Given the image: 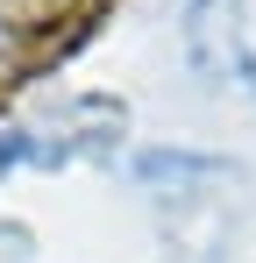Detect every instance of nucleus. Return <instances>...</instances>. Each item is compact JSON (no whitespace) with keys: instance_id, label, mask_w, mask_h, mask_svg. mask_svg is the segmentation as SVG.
Returning <instances> with one entry per match:
<instances>
[{"instance_id":"nucleus-3","label":"nucleus","mask_w":256,"mask_h":263,"mask_svg":"<svg viewBox=\"0 0 256 263\" xmlns=\"http://www.w3.org/2000/svg\"><path fill=\"white\" fill-rule=\"evenodd\" d=\"M135 171L150 178V185H199V178H213V164L207 157H185V149H142Z\"/></svg>"},{"instance_id":"nucleus-1","label":"nucleus","mask_w":256,"mask_h":263,"mask_svg":"<svg viewBox=\"0 0 256 263\" xmlns=\"http://www.w3.org/2000/svg\"><path fill=\"white\" fill-rule=\"evenodd\" d=\"M185 50H192V71L213 86H249L256 92V57L235 36V0H192L185 7Z\"/></svg>"},{"instance_id":"nucleus-2","label":"nucleus","mask_w":256,"mask_h":263,"mask_svg":"<svg viewBox=\"0 0 256 263\" xmlns=\"http://www.w3.org/2000/svg\"><path fill=\"white\" fill-rule=\"evenodd\" d=\"M121 121H128V107L107 100V92L64 100V107H57V149H93V157H107V149L121 142Z\"/></svg>"},{"instance_id":"nucleus-4","label":"nucleus","mask_w":256,"mask_h":263,"mask_svg":"<svg viewBox=\"0 0 256 263\" xmlns=\"http://www.w3.org/2000/svg\"><path fill=\"white\" fill-rule=\"evenodd\" d=\"M22 164H29V135H22V128H0V178L22 171Z\"/></svg>"}]
</instances>
